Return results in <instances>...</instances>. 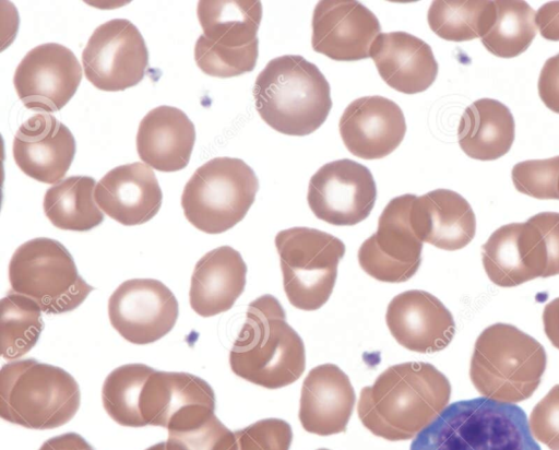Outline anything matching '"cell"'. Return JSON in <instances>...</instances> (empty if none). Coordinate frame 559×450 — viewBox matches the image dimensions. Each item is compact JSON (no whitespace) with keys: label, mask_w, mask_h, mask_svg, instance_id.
Instances as JSON below:
<instances>
[{"label":"cell","mask_w":559,"mask_h":450,"mask_svg":"<svg viewBox=\"0 0 559 450\" xmlns=\"http://www.w3.org/2000/svg\"><path fill=\"white\" fill-rule=\"evenodd\" d=\"M12 153L17 167L26 176L57 185L74 158L75 140L69 128L56 117L36 114L16 131Z\"/></svg>","instance_id":"d6986e66"},{"label":"cell","mask_w":559,"mask_h":450,"mask_svg":"<svg viewBox=\"0 0 559 450\" xmlns=\"http://www.w3.org/2000/svg\"><path fill=\"white\" fill-rule=\"evenodd\" d=\"M167 450H237L235 431L212 415L206 421L181 430H169Z\"/></svg>","instance_id":"d590c367"},{"label":"cell","mask_w":559,"mask_h":450,"mask_svg":"<svg viewBox=\"0 0 559 450\" xmlns=\"http://www.w3.org/2000/svg\"><path fill=\"white\" fill-rule=\"evenodd\" d=\"M231 371L267 389L286 387L302 375L305 345L287 323L281 303L265 294L248 306L246 321L229 353Z\"/></svg>","instance_id":"7a4b0ae2"},{"label":"cell","mask_w":559,"mask_h":450,"mask_svg":"<svg viewBox=\"0 0 559 450\" xmlns=\"http://www.w3.org/2000/svg\"><path fill=\"white\" fill-rule=\"evenodd\" d=\"M377 187L371 171L349 158L321 166L310 178L307 200L319 220L337 226H352L371 212Z\"/></svg>","instance_id":"7c38bea8"},{"label":"cell","mask_w":559,"mask_h":450,"mask_svg":"<svg viewBox=\"0 0 559 450\" xmlns=\"http://www.w3.org/2000/svg\"><path fill=\"white\" fill-rule=\"evenodd\" d=\"M197 14L203 35L221 46L245 48L259 44L260 1L202 0L198 2Z\"/></svg>","instance_id":"4316f807"},{"label":"cell","mask_w":559,"mask_h":450,"mask_svg":"<svg viewBox=\"0 0 559 450\" xmlns=\"http://www.w3.org/2000/svg\"><path fill=\"white\" fill-rule=\"evenodd\" d=\"M511 177L515 189L525 196L559 200V155L516 163Z\"/></svg>","instance_id":"e575fe53"},{"label":"cell","mask_w":559,"mask_h":450,"mask_svg":"<svg viewBox=\"0 0 559 450\" xmlns=\"http://www.w3.org/2000/svg\"><path fill=\"white\" fill-rule=\"evenodd\" d=\"M81 80L82 67L73 51L46 43L24 56L15 69L13 84L26 108L58 111L72 98Z\"/></svg>","instance_id":"9a60e30c"},{"label":"cell","mask_w":559,"mask_h":450,"mask_svg":"<svg viewBox=\"0 0 559 450\" xmlns=\"http://www.w3.org/2000/svg\"><path fill=\"white\" fill-rule=\"evenodd\" d=\"M542 234L548 257V277L559 274V213L542 212L530 217Z\"/></svg>","instance_id":"f35d334b"},{"label":"cell","mask_w":559,"mask_h":450,"mask_svg":"<svg viewBox=\"0 0 559 450\" xmlns=\"http://www.w3.org/2000/svg\"><path fill=\"white\" fill-rule=\"evenodd\" d=\"M283 286L288 301L316 310L330 298L345 245L337 237L309 227H292L275 236Z\"/></svg>","instance_id":"9c48e42d"},{"label":"cell","mask_w":559,"mask_h":450,"mask_svg":"<svg viewBox=\"0 0 559 450\" xmlns=\"http://www.w3.org/2000/svg\"><path fill=\"white\" fill-rule=\"evenodd\" d=\"M528 424L535 439L550 450H559V384L534 406Z\"/></svg>","instance_id":"74e56055"},{"label":"cell","mask_w":559,"mask_h":450,"mask_svg":"<svg viewBox=\"0 0 559 450\" xmlns=\"http://www.w3.org/2000/svg\"><path fill=\"white\" fill-rule=\"evenodd\" d=\"M537 88L544 105L559 114V67L556 56L545 61L539 73Z\"/></svg>","instance_id":"ab89813d"},{"label":"cell","mask_w":559,"mask_h":450,"mask_svg":"<svg viewBox=\"0 0 559 450\" xmlns=\"http://www.w3.org/2000/svg\"><path fill=\"white\" fill-rule=\"evenodd\" d=\"M385 321L396 342L417 353L445 348L455 333L450 310L436 296L420 289L394 296L388 305Z\"/></svg>","instance_id":"e0dca14e"},{"label":"cell","mask_w":559,"mask_h":450,"mask_svg":"<svg viewBox=\"0 0 559 450\" xmlns=\"http://www.w3.org/2000/svg\"><path fill=\"white\" fill-rule=\"evenodd\" d=\"M346 149L364 159H379L391 154L403 141L406 121L401 107L379 96L353 100L338 122Z\"/></svg>","instance_id":"ac0fdd59"},{"label":"cell","mask_w":559,"mask_h":450,"mask_svg":"<svg viewBox=\"0 0 559 450\" xmlns=\"http://www.w3.org/2000/svg\"><path fill=\"white\" fill-rule=\"evenodd\" d=\"M544 331L550 343L559 350V297L549 301L543 311Z\"/></svg>","instance_id":"7bdbcfd3"},{"label":"cell","mask_w":559,"mask_h":450,"mask_svg":"<svg viewBox=\"0 0 559 450\" xmlns=\"http://www.w3.org/2000/svg\"><path fill=\"white\" fill-rule=\"evenodd\" d=\"M154 370L145 364H126L106 377L102 389L103 406L117 424L126 427L146 426L140 401L144 384Z\"/></svg>","instance_id":"1f68e13d"},{"label":"cell","mask_w":559,"mask_h":450,"mask_svg":"<svg viewBox=\"0 0 559 450\" xmlns=\"http://www.w3.org/2000/svg\"><path fill=\"white\" fill-rule=\"evenodd\" d=\"M481 261L489 280L501 287L532 281L520 244V223L496 229L481 247Z\"/></svg>","instance_id":"d6a6232c"},{"label":"cell","mask_w":559,"mask_h":450,"mask_svg":"<svg viewBox=\"0 0 559 450\" xmlns=\"http://www.w3.org/2000/svg\"><path fill=\"white\" fill-rule=\"evenodd\" d=\"M259 181L240 158L215 157L197 168L186 183L181 206L186 218L207 234L239 223L254 202Z\"/></svg>","instance_id":"52a82bcc"},{"label":"cell","mask_w":559,"mask_h":450,"mask_svg":"<svg viewBox=\"0 0 559 450\" xmlns=\"http://www.w3.org/2000/svg\"><path fill=\"white\" fill-rule=\"evenodd\" d=\"M409 450H540L525 412L485 396L448 405Z\"/></svg>","instance_id":"3957f363"},{"label":"cell","mask_w":559,"mask_h":450,"mask_svg":"<svg viewBox=\"0 0 559 450\" xmlns=\"http://www.w3.org/2000/svg\"><path fill=\"white\" fill-rule=\"evenodd\" d=\"M318 450H329V449H325V448H321V449H318Z\"/></svg>","instance_id":"bcb514c9"},{"label":"cell","mask_w":559,"mask_h":450,"mask_svg":"<svg viewBox=\"0 0 559 450\" xmlns=\"http://www.w3.org/2000/svg\"><path fill=\"white\" fill-rule=\"evenodd\" d=\"M547 365L544 346L508 323L487 327L477 338L469 377L485 398L515 404L538 388Z\"/></svg>","instance_id":"5b68a950"},{"label":"cell","mask_w":559,"mask_h":450,"mask_svg":"<svg viewBox=\"0 0 559 450\" xmlns=\"http://www.w3.org/2000/svg\"><path fill=\"white\" fill-rule=\"evenodd\" d=\"M495 19V1L486 0H437L427 13L430 29L451 42L481 38Z\"/></svg>","instance_id":"f1b7e54d"},{"label":"cell","mask_w":559,"mask_h":450,"mask_svg":"<svg viewBox=\"0 0 559 450\" xmlns=\"http://www.w3.org/2000/svg\"><path fill=\"white\" fill-rule=\"evenodd\" d=\"M95 201L100 210L126 226L152 220L160 209L163 193L154 171L139 162L117 166L97 182Z\"/></svg>","instance_id":"ffe728a7"},{"label":"cell","mask_w":559,"mask_h":450,"mask_svg":"<svg viewBox=\"0 0 559 450\" xmlns=\"http://www.w3.org/2000/svg\"><path fill=\"white\" fill-rule=\"evenodd\" d=\"M85 78L105 92L139 84L148 67V50L138 27L114 19L96 27L82 52Z\"/></svg>","instance_id":"30bf717a"},{"label":"cell","mask_w":559,"mask_h":450,"mask_svg":"<svg viewBox=\"0 0 559 450\" xmlns=\"http://www.w3.org/2000/svg\"><path fill=\"white\" fill-rule=\"evenodd\" d=\"M514 135L512 112L492 98H480L466 107L457 128L461 150L478 161H495L507 154Z\"/></svg>","instance_id":"484cf974"},{"label":"cell","mask_w":559,"mask_h":450,"mask_svg":"<svg viewBox=\"0 0 559 450\" xmlns=\"http://www.w3.org/2000/svg\"><path fill=\"white\" fill-rule=\"evenodd\" d=\"M253 97L266 125L294 137L314 132L332 107L328 80L314 63L298 55L270 60L255 79Z\"/></svg>","instance_id":"277c9868"},{"label":"cell","mask_w":559,"mask_h":450,"mask_svg":"<svg viewBox=\"0 0 559 450\" xmlns=\"http://www.w3.org/2000/svg\"><path fill=\"white\" fill-rule=\"evenodd\" d=\"M450 396V381L433 365L407 362L390 366L361 389L357 413L374 436L407 440L441 414Z\"/></svg>","instance_id":"6da1fadb"},{"label":"cell","mask_w":559,"mask_h":450,"mask_svg":"<svg viewBox=\"0 0 559 450\" xmlns=\"http://www.w3.org/2000/svg\"><path fill=\"white\" fill-rule=\"evenodd\" d=\"M556 58H557V63H558V67H559V54L556 55Z\"/></svg>","instance_id":"f6af8a7d"},{"label":"cell","mask_w":559,"mask_h":450,"mask_svg":"<svg viewBox=\"0 0 559 450\" xmlns=\"http://www.w3.org/2000/svg\"><path fill=\"white\" fill-rule=\"evenodd\" d=\"M535 23L542 37L559 42V1L542 5L535 14Z\"/></svg>","instance_id":"60d3db41"},{"label":"cell","mask_w":559,"mask_h":450,"mask_svg":"<svg viewBox=\"0 0 559 450\" xmlns=\"http://www.w3.org/2000/svg\"><path fill=\"white\" fill-rule=\"evenodd\" d=\"M247 265L236 249L222 246L195 264L189 291L190 306L201 317L229 310L246 286Z\"/></svg>","instance_id":"d4e9b609"},{"label":"cell","mask_w":559,"mask_h":450,"mask_svg":"<svg viewBox=\"0 0 559 450\" xmlns=\"http://www.w3.org/2000/svg\"><path fill=\"white\" fill-rule=\"evenodd\" d=\"M95 180L71 176L50 187L44 197V212L53 226L63 230L87 232L104 221L95 203Z\"/></svg>","instance_id":"83f0119b"},{"label":"cell","mask_w":559,"mask_h":450,"mask_svg":"<svg viewBox=\"0 0 559 450\" xmlns=\"http://www.w3.org/2000/svg\"><path fill=\"white\" fill-rule=\"evenodd\" d=\"M370 57L381 79L404 94L426 91L438 74L431 47L406 32L380 33L371 45Z\"/></svg>","instance_id":"603a6c76"},{"label":"cell","mask_w":559,"mask_h":450,"mask_svg":"<svg viewBox=\"0 0 559 450\" xmlns=\"http://www.w3.org/2000/svg\"><path fill=\"white\" fill-rule=\"evenodd\" d=\"M80 387L63 368L35 358L7 363L0 371V415L36 430L70 422L79 411Z\"/></svg>","instance_id":"8992f818"},{"label":"cell","mask_w":559,"mask_h":450,"mask_svg":"<svg viewBox=\"0 0 559 450\" xmlns=\"http://www.w3.org/2000/svg\"><path fill=\"white\" fill-rule=\"evenodd\" d=\"M140 411L146 426L181 430L215 414V393L198 376L155 369L142 390Z\"/></svg>","instance_id":"5bb4252c"},{"label":"cell","mask_w":559,"mask_h":450,"mask_svg":"<svg viewBox=\"0 0 559 450\" xmlns=\"http://www.w3.org/2000/svg\"><path fill=\"white\" fill-rule=\"evenodd\" d=\"M9 282L11 292L32 298L48 315L74 310L94 291L68 249L47 237L17 247L9 263Z\"/></svg>","instance_id":"ba28073f"},{"label":"cell","mask_w":559,"mask_h":450,"mask_svg":"<svg viewBox=\"0 0 559 450\" xmlns=\"http://www.w3.org/2000/svg\"><path fill=\"white\" fill-rule=\"evenodd\" d=\"M39 450H94L79 434L66 433L46 440Z\"/></svg>","instance_id":"b9f144b4"},{"label":"cell","mask_w":559,"mask_h":450,"mask_svg":"<svg viewBox=\"0 0 559 450\" xmlns=\"http://www.w3.org/2000/svg\"><path fill=\"white\" fill-rule=\"evenodd\" d=\"M311 26L313 50L336 61L370 57L371 45L381 32L378 17L354 0L318 2Z\"/></svg>","instance_id":"2e32d148"},{"label":"cell","mask_w":559,"mask_h":450,"mask_svg":"<svg viewBox=\"0 0 559 450\" xmlns=\"http://www.w3.org/2000/svg\"><path fill=\"white\" fill-rule=\"evenodd\" d=\"M235 436L237 450H289L293 440L290 425L280 418L258 421Z\"/></svg>","instance_id":"8d00e7d4"},{"label":"cell","mask_w":559,"mask_h":450,"mask_svg":"<svg viewBox=\"0 0 559 450\" xmlns=\"http://www.w3.org/2000/svg\"><path fill=\"white\" fill-rule=\"evenodd\" d=\"M0 310L1 355L16 360L36 345L44 328L43 310L32 298L11 291L1 299Z\"/></svg>","instance_id":"4dcf8cb0"},{"label":"cell","mask_w":559,"mask_h":450,"mask_svg":"<svg viewBox=\"0 0 559 450\" xmlns=\"http://www.w3.org/2000/svg\"><path fill=\"white\" fill-rule=\"evenodd\" d=\"M411 224L423 242L443 250L467 246L476 233V217L467 200L450 189H436L415 197Z\"/></svg>","instance_id":"7402d4cb"},{"label":"cell","mask_w":559,"mask_h":450,"mask_svg":"<svg viewBox=\"0 0 559 450\" xmlns=\"http://www.w3.org/2000/svg\"><path fill=\"white\" fill-rule=\"evenodd\" d=\"M258 55L259 44L245 48H227L204 35L198 37L194 46V60L199 69L216 78H231L251 72Z\"/></svg>","instance_id":"836d02e7"},{"label":"cell","mask_w":559,"mask_h":450,"mask_svg":"<svg viewBox=\"0 0 559 450\" xmlns=\"http://www.w3.org/2000/svg\"><path fill=\"white\" fill-rule=\"evenodd\" d=\"M178 313L173 292L154 279L127 280L108 300L112 328L126 341L138 345L154 343L169 333Z\"/></svg>","instance_id":"4fadbf2b"},{"label":"cell","mask_w":559,"mask_h":450,"mask_svg":"<svg viewBox=\"0 0 559 450\" xmlns=\"http://www.w3.org/2000/svg\"><path fill=\"white\" fill-rule=\"evenodd\" d=\"M195 141L192 121L179 108L158 106L141 120L136 134L139 157L150 167L171 173L183 169Z\"/></svg>","instance_id":"cb8c5ba5"},{"label":"cell","mask_w":559,"mask_h":450,"mask_svg":"<svg viewBox=\"0 0 559 450\" xmlns=\"http://www.w3.org/2000/svg\"><path fill=\"white\" fill-rule=\"evenodd\" d=\"M348 376L334 364L313 367L306 376L300 396L299 421L304 429L319 436L346 430L355 404Z\"/></svg>","instance_id":"44dd1931"},{"label":"cell","mask_w":559,"mask_h":450,"mask_svg":"<svg viewBox=\"0 0 559 450\" xmlns=\"http://www.w3.org/2000/svg\"><path fill=\"white\" fill-rule=\"evenodd\" d=\"M495 7V22L480 38L481 43L493 56L514 58L523 54L536 36V12L521 0H498Z\"/></svg>","instance_id":"f546056e"},{"label":"cell","mask_w":559,"mask_h":450,"mask_svg":"<svg viewBox=\"0 0 559 450\" xmlns=\"http://www.w3.org/2000/svg\"><path fill=\"white\" fill-rule=\"evenodd\" d=\"M145 450H167V445L166 441H162L146 448Z\"/></svg>","instance_id":"ee69618b"},{"label":"cell","mask_w":559,"mask_h":450,"mask_svg":"<svg viewBox=\"0 0 559 450\" xmlns=\"http://www.w3.org/2000/svg\"><path fill=\"white\" fill-rule=\"evenodd\" d=\"M412 193L393 198L383 209L374 234L358 250L360 268L388 283L409 280L421 263L423 241L411 224Z\"/></svg>","instance_id":"8fae6325"}]
</instances>
